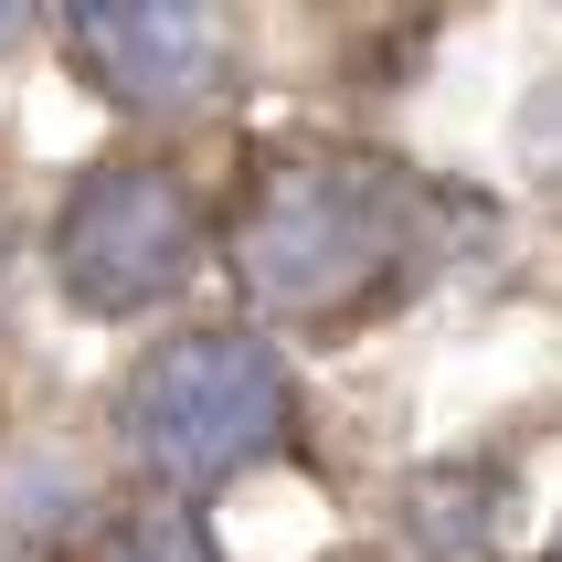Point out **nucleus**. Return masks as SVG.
<instances>
[{"label":"nucleus","instance_id":"f257e3e1","mask_svg":"<svg viewBox=\"0 0 562 562\" xmlns=\"http://www.w3.org/2000/svg\"><path fill=\"white\" fill-rule=\"evenodd\" d=\"M414 255V191L382 159L297 149L266 159L234 213V277L277 318H350Z\"/></svg>","mask_w":562,"mask_h":562},{"label":"nucleus","instance_id":"f03ea898","mask_svg":"<svg viewBox=\"0 0 562 562\" xmlns=\"http://www.w3.org/2000/svg\"><path fill=\"white\" fill-rule=\"evenodd\" d=\"M286 436V361L255 329H181L117 393V446L170 488H213Z\"/></svg>","mask_w":562,"mask_h":562},{"label":"nucleus","instance_id":"7ed1b4c3","mask_svg":"<svg viewBox=\"0 0 562 562\" xmlns=\"http://www.w3.org/2000/svg\"><path fill=\"white\" fill-rule=\"evenodd\" d=\"M191 255H202V213H191V191L159 159H106V170H86L64 191V213H54V277L95 318L159 308L191 277Z\"/></svg>","mask_w":562,"mask_h":562},{"label":"nucleus","instance_id":"20e7f679","mask_svg":"<svg viewBox=\"0 0 562 562\" xmlns=\"http://www.w3.org/2000/svg\"><path fill=\"white\" fill-rule=\"evenodd\" d=\"M64 43L117 106H191L223 75V22L191 0H86L64 11Z\"/></svg>","mask_w":562,"mask_h":562},{"label":"nucleus","instance_id":"39448f33","mask_svg":"<svg viewBox=\"0 0 562 562\" xmlns=\"http://www.w3.org/2000/svg\"><path fill=\"white\" fill-rule=\"evenodd\" d=\"M75 499H86V477L64 468V457H22L11 488H0V541H11V552H54V541L86 520Z\"/></svg>","mask_w":562,"mask_h":562},{"label":"nucleus","instance_id":"423d86ee","mask_svg":"<svg viewBox=\"0 0 562 562\" xmlns=\"http://www.w3.org/2000/svg\"><path fill=\"white\" fill-rule=\"evenodd\" d=\"M106 562H213V541H202V520H181V509H159V520L117 531V552H106Z\"/></svg>","mask_w":562,"mask_h":562},{"label":"nucleus","instance_id":"0eeeda50","mask_svg":"<svg viewBox=\"0 0 562 562\" xmlns=\"http://www.w3.org/2000/svg\"><path fill=\"white\" fill-rule=\"evenodd\" d=\"M531 159H552V170H562V95H541V106H531Z\"/></svg>","mask_w":562,"mask_h":562},{"label":"nucleus","instance_id":"6e6552de","mask_svg":"<svg viewBox=\"0 0 562 562\" xmlns=\"http://www.w3.org/2000/svg\"><path fill=\"white\" fill-rule=\"evenodd\" d=\"M552 562H562V541H552Z\"/></svg>","mask_w":562,"mask_h":562}]
</instances>
